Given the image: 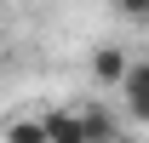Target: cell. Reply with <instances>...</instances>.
I'll return each mask as SVG.
<instances>
[{
	"label": "cell",
	"instance_id": "1",
	"mask_svg": "<svg viewBox=\"0 0 149 143\" xmlns=\"http://www.w3.org/2000/svg\"><path fill=\"white\" fill-rule=\"evenodd\" d=\"M115 86H120V115L143 126L149 120V63H126V74Z\"/></svg>",
	"mask_w": 149,
	"mask_h": 143
},
{
	"label": "cell",
	"instance_id": "3",
	"mask_svg": "<svg viewBox=\"0 0 149 143\" xmlns=\"http://www.w3.org/2000/svg\"><path fill=\"white\" fill-rule=\"evenodd\" d=\"M40 126H46V143H86L69 109H46V115H40Z\"/></svg>",
	"mask_w": 149,
	"mask_h": 143
},
{
	"label": "cell",
	"instance_id": "5",
	"mask_svg": "<svg viewBox=\"0 0 149 143\" xmlns=\"http://www.w3.org/2000/svg\"><path fill=\"white\" fill-rule=\"evenodd\" d=\"M6 143H46L40 115H35V120H12V126H6Z\"/></svg>",
	"mask_w": 149,
	"mask_h": 143
},
{
	"label": "cell",
	"instance_id": "2",
	"mask_svg": "<svg viewBox=\"0 0 149 143\" xmlns=\"http://www.w3.org/2000/svg\"><path fill=\"white\" fill-rule=\"evenodd\" d=\"M74 126H80V137H86V143H115V132H120V120H115L109 109H80Z\"/></svg>",
	"mask_w": 149,
	"mask_h": 143
},
{
	"label": "cell",
	"instance_id": "6",
	"mask_svg": "<svg viewBox=\"0 0 149 143\" xmlns=\"http://www.w3.org/2000/svg\"><path fill=\"white\" fill-rule=\"evenodd\" d=\"M120 12L126 17H149V0H120Z\"/></svg>",
	"mask_w": 149,
	"mask_h": 143
},
{
	"label": "cell",
	"instance_id": "4",
	"mask_svg": "<svg viewBox=\"0 0 149 143\" xmlns=\"http://www.w3.org/2000/svg\"><path fill=\"white\" fill-rule=\"evenodd\" d=\"M126 63H132V57L120 52V46H103V52L92 57V74H97V80H103V86H115V80L126 74Z\"/></svg>",
	"mask_w": 149,
	"mask_h": 143
}]
</instances>
